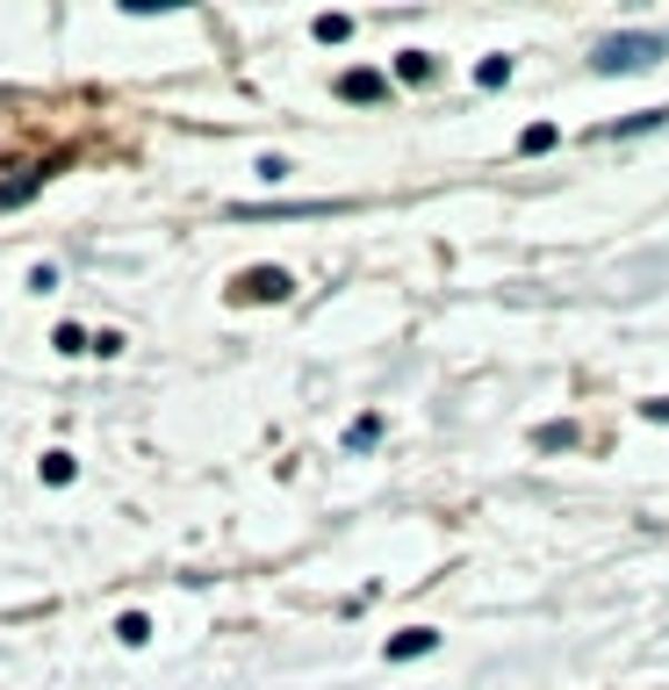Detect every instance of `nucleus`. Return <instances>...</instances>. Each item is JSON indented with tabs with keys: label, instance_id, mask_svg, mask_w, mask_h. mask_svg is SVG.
I'll use <instances>...</instances> for the list:
<instances>
[{
	"label": "nucleus",
	"instance_id": "obj_1",
	"mask_svg": "<svg viewBox=\"0 0 669 690\" xmlns=\"http://www.w3.org/2000/svg\"><path fill=\"white\" fill-rule=\"evenodd\" d=\"M662 58V37H648V29H619V37H605L598 51H590V66L598 72H641Z\"/></svg>",
	"mask_w": 669,
	"mask_h": 690
},
{
	"label": "nucleus",
	"instance_id": "obj_2",
	"mask_svg": "<svg viewBox=\"0 0 669 690\" xmlns=\"http://www.w3.org/2000/svg\"><path fill=\"white\" fill-rule=\"evenodd\" d=\"M288 288H296V281H288L281 267H252V273H238V302H281Z\"/></svg>",
	"mask_w": 669,
	"mask_h": 690
},
{
	"label": "nucleus",
	"instance_id": "obj_3",
	"mask_svg": "<svg viewBox=\"0 0 669 690\" xmlns=\"http://www.w3.org/2000/svg\"><path fill=\"white\" fill-rule=\"evenodd\" d=\"M439 648V633H432V626H410V633H397V640H389V662H410V654H432Z\"/></svg>",
	"mask_w": 669,
	"mask_h": 690
},
{
	"label": "nucleus",
	"instance_id": "obj_4",
	"mask_svg": "<svg viewBox=\"0 0 669 690\" xmlns=\"http://www.w3.org/2000/svg\"><path fill=\"white\" fill-rule=\"evenodd\" d=\"M397 80H410V87H432V80H439V66H432L425 51H403V58H397Z\"/></svg>",
	"mask_w": 669,
	"mask_h": 690
},
{
	"label": "nucleus",
	"instance_id": "obj_5",
	"mask_svg": "<svg viewBox=\"0 0 669 690\" xmlns=\"http://www.w3.org/2000/svg\"><path fill=\"white\" fill-rule=\"evenodd\" d=\"M339 94H346V101H375V94H382V72H346Z\"/></svg>",
	"mask_w": 669,
	"mask_h": 690
},
{
	"label": "nucleus",
	"instance_id": "obj_6",
	"mask_svg": "<svg viewBox=\"0 0 669 690\" xmlns=\"http://www.w3.org/2000/svg\"><path fill=\"white\" fill-rule=\"evenodd\" d=\"M662 122H669V109H648V116H619V122H612V130H605V137H633V130H662Z\"/></svg>",
	"mask_w": 669,
	"mask_h": 690
},
{
	"label": "nucleus",
	"instance_id": "obj_7",
	"mask_svg": "<svg viewBox=\"0 0 669 690\" xmlns=\"http://www.w3.org/2000/svg\"><path fill=\"white\" fill-rule=\"evenodd\" d=\"M375 439H382V418H353V424H346V447H375Z\"/></svg>",
	"mask_w": 669,
	"mask_h": 690
},
{
	"label": "nucleus",
	"instance_id": "obj_8",
	"mask_svg": "<svg viewBox=\"0 0 669 690\" xmlns=\"http://www.w3.org/2000/svg\"><path fill=\"white\" fill-rule=\"evenodd\" d=\"M555 144H561V130H555V122H533V130L519 137V151H555Z\"/></svg>",
	"mask_w": 669,
	"mask_h": 690
},
{
	"label": "nucleus",
	"instance_id": "obj_9",
	"mask_svg": "<svg viewBox=\"0 0 669 690\" xmlns=\"http://www.w3.org/2000/svg\"><path fill=\"white\" fill-rule=\"evenodd\" d=\"M511 80V58H482L476 66V87H505Z\"/></svg>",
	"mask_w": 669,
	"mask_h": 690
},
{
	"label": "nucleus",
	"instance_id": "obj_10",
	"mask_svg": "<svg viewBox=\"0 0 669 690\" xmlns=\"http://www.w3.org/2000/svg\"><path fill=\"white\" fill-rule=\"evenodd\" d=\"M116 633H123L130 648H144V640H151V619H144V611H123V626H116Z\"/></svg>",
	"mask_w": 669,
	"mask_h": 690
},
{
	"label": "nucleus",
	"instance_id": "obj_11",
	"mask_svg": "<svg viewBox=\"0 0 669 690\" xmlns=\"http://www.w3.org/2000/svg\"><path fill=\"white\" fill-rule=\"evenodd\" d=\"M51 346H58V352H94V346H87V331H80V324H58V331H51Z\"/></svg>",
	"mask_w": 669,
	"mask_h": 690
},
{
	"label": "nucleus",
	"instance_id": "obj_12",
	"mask_svg": "<svg viewBox=\"0 0 669 690\" xmlns=\"http://www.w3.org/2000/svg\"><path fill=\"white\" fill-rule=\"evenodd\" d=\"M43 482H72V453H43Z\"/></svg>",
	"mask_w": 669,
	"mask_h": 690
},
{
	"label": "nucleus",
	"instance_id": "obj_13",
	"mask_svg": "<svg viewBox=\"0 0 669 690\" xmlns=\"http://www.w3.org/2000/svg\"><path fill=\"white\" fill-rule=\"evenodd\" d=\"M346 29H353V22H346V14H317V37H324V43H339Z\"/></svg>",
	"mask_w": 669,
	"mask_h": 690
},
{
	"label": "nucleus",
	"instance_id": "obj_14",
	"mask_svg": "<svg viewBox=\"0 0 669 690\" xmlns=\"http://www.w3.org/2000/svg\"><path fill=\"white\" fill-rule=\"evenodd\" d=\"M641 418H648V424H669V396H656V403H641Z\"/></svg>",
	"mask_w": 669,
	"mask_h": 690
}]
</instances>
